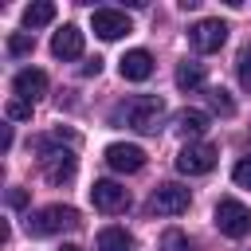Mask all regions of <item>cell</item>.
Listing matches in <instances>:
<instances>
[{
  "instance_id": "cell-1",
  "label": "cell",
  "mask_w": 251,
  "mask_h": 251,
  "mask_svg": "<svg viewBox=\"0 0 251 251\" xmlns=\"http://www.w3.org/2000/svg\"><path fill=\"white\" fill-rule=\"evenodd\" d=\"M59 141H63V133H51V137H39V141H35L43 176H47L51 184H67V180L75 176V169H78L75 153H71V149H59Z\"/></svg>"
},
{
  "instance_id": "cell-2",
  "label": "cell",
  "mask_w": 251,
  "mask_h": 251,
  "mask_svg": "<svg viewBox=\"0 0 251 251\" xmlns=\"http://www.w3.org/2000/svg\"><path fill=\"white\" fill-rule=\"evenodd\" d=\"M118 118H126V126L137 129V133H157L161 122H165V102L157 94H137L118 110Z\"/></svg>"
},
{
  "instance_id": "cell-3",
  "label": "cell",
  "mask_w": 251,
  "mask_h": 251,
  "mask_svg": "<svg viewBox=\"0 0 251 251\" xmlns=\"http://www.w3.org/2000/svg\"><path fill=\"white\" fill-rule=\"evenodd\" d=\"M82 220H78V212L75 208H67V204H47V208H39V212H31L27 216V235H59V231H71V227H78Z\"/></svg>"
},
{
  "instance_id": "cell-4",
  "label": "cell",
  "mask_w": 251,
  "mask_h": 251,
  "mask_svg": "<svg viewBox=\"0 0 251 251\" xmlns=\"http://www.w3.org/2000/svg\"><path fill=\"white\" fill-rule=\"evenodd\" d=\"M216 227H220L227 239H243V235L251 231V208L239 204V200H231V196H224V200L216 204Z\"/></svg>"
},
{
  "instance_id": "cell-5",
  "label": "cell",
  "mask_w": 251,
  "mask_h": 251,
  "mask_svg": "<svg viewBox=\"0 0 251 251\" xmlns=\"http://www.w3.org/2000/svg\"><path fill=\"white\" fill-rule=\"evenodd\" d=\"M216 161H220V149L208 145V141H188V145L176 153V169L188 173V176H204V173H212Z\"/></svg>"
},
{
  "instance_id": "cell-6",
  "label": "cell",
  "mask_w": 251,
  "mask_h": 251,
  "mask_svg": "<svg viewBox=\"0 0 251 251\" xmlns=\"http://www.w3.org/2000/svg\"><path fill=\"white\" fill-rule=\"evenodd\" d=\"M188 204H192V192L184 184H157L149 196L153 216H180V212H188Z\"/></svg>"
},
{
  "instance_id": "cell-7",
  "label": "cell",
  "mask_w": 251,
  "mask_h": 251,
  "mask_svg": "<svg viewBox=\"0 0 251 251\" xmlns=\"http://www.w3.org/2000/svg\"><path fill=\"white\" fill-rule=\"evenodd\" d=\"M224 39H227V24H224V20H196V24L188 27V43H192L200 55L220 51Z\"/></svg>"
},
{
  "instance_id": "cell-8",
  "label": "cell",
  "mask_w": 251,
  "mask_h": 251,
  "mask_svg": "<svg viewBox=\"0 0 251 251\" xmlns=\"http://www.w3.org/2000/svg\"><path fill=\"white\" fill-rule=\"evenodd\" d=\"M90 27H94V35H98V39H122V35H129V31H133L129 16H126V12H118V8H94Z\"/></svg>"
},
{
  "instance_id": "cell-9",
  "label": "cell",
  "mask_w": 251,
  "mask_h": 251,
  "mask_svg": "<svg viewBox=\"0 0 251 251\" xmlns=\"http://www.w3.org/2000/svg\"><path fill=\"white\" fill-rule=\"evenodd\" d=\"M90 200L98 212H122V208H129V188H122L118 180H94Z\"/></svg>"
},
{
  "instance_id": "cell-10",
  "label": "cell",
  "mask_w": 251,
  "mask_h": 251,
  "mask_svg": "<svg viewBox=\"0 0 251 251\" xmlns=\"http://www.w3.org/2000/svg\"><path fill=\"white\" fill-rule=\"evenodd\" d=\"M106 165H110L114 173H137V169L145 165V149H141V145L114 141V145L106 149Z\"/></svg>"
},
{
  "instance_id": "cell-11",
  "label": "cell",
  "mask_w": 251,
  "mask_h": 251,
  "mask_svg": "<svg viewBox=\"0 0 251 251\" xmlns=\"http://www.w3.org/2000/svg\"><path fill=\"white\" fill-rule=\"evenodd\" d=\"M51 55L63 59V63H67V59H78V55H82V31H78L75 24H63V27L51 35Z\"/></svg>"
},
{
  "instance_id": "cell-12",
  "label": "cell",
  "mask_w": 251,
  "mask_h": 251,
  "mask_svg": "<svg viewBox=\"0 0 251 251\" xmlns=\"http://www.w3.org/2000/svg\"><path fill=\"white\" fill-rule=\"evenodd\" d=\"M118 67H122V78H129V82H145V78L153 75V55L141 51V47H133V51H126V55L118 59Z\"/></svg>"
},
{
  "instance_id": "cell-13",
  "label": "cell",
  "mask_w": 251,
  "mask_h": 251,
  "mask_svg": "<svg viewBox=\"0 0 251 251\" xmlns=\"http://www.w3.org/2000/svg\"><path fill=\"white\" fill-rule=\"evenodd\" d=\"M12 90H16V98L35 102V98H43V94H47V75H43V71H35V67H27V71H20V75L12 78Z\"/></svg>"
},
{
  "instance_id": "cell-14",
  "label": "cell",
  "mask_w": 251,
  "mask_h": 251,
  "mask_svg": "<svg viewBox=\"0 0 251 251\" xmlns=\"http://www.w3.org/2000/svg\"><path fill=\"white\" fill-rule=\"evenodd\" d=\"M173 126H176V133H184V137H200L204 129H208V114L204 110H180L176 118H173Z\"/></svg>"
},
{
  "instance_id": "cell-15",
  "label": "cell",
  "mask_w": 251,
  "mask_h": 251,
  "mask_svg": "<svg viewBox=\"0 0 251 251\" xmlns=\"http://www.w3.org/2000/svg\"><path fill=\"white\" fill-rule=\"evenodd\" d=\"M98 251H133V235L126 227H102L98 239H94Z\"/></svg>"
},
{
  "instance_id": "cell-16",
  "label": "cell",
  "mask_w": 251,
  "mask_h": 251,
  "mask_svg": "<svg viewBox=\"0 0 251 251\" xmlns=\"http://www.w3.org/2000/svg\"><path fill=\"white\" fill-rule=\"evenodd\" d=\"M176 86H180V90H200V86H204V63L184 59V63L176 67Z\"/></svg>"
},
{
  "instance_id": "cell-17",
  "label": "cell",
  "mask_w": 251,
  "mask_h": 251,
  "mask_svg": "<svg viewBox=\"0 0 251 251\" xmlns=\"http://www.w3.org/2000/svg\"><path fill=\"white\" fill-rule=\"evenodd\" d=\"M51 20H55V4L51 0H35V4L24 8V27H43Z\"/></svg>"
},
{
  "instance_id": "cell-18",
  "label": "cell",
  "mask_w": 251,
  "mask_h": 251,
  "mask_svg": "<svg viewBox=\"0 0 251 251\" xmlns=\"http://www.w3.org/2000/svg\"><path fill=\"white\" fill-rule=\"evenodd\" d=\"M208 106H212L216 114H224V118L235 114V102H231V94H227L224 86H212V90H208Z\"/></svg>"
},
{
  "instance_id": "cell-19",
  "label": "cell",
  "mask_w": 251,
  "mask_h": 251,
  "mask_svg": "<svg viewBox=\"0 0 251 251\" xmlns=\"http://www.w3.org/2000/svg\"><path fill=\"white\" fill-rule=\"evenodd\" d=\"M8 51L12 55H31L35 51V35L31 31H12L8 35Z\"/></svg>"
},
{
  "instance_id": "cell-20",
  "label": "cell",
  "mask_w": 251,
  "mask_h": 251,
  "mask_svg": "<svg viewBox=\"0 0 251 251\" xmlns=\"http://www.w3.org/2000/svg\"><path fill=\"white\" fill-rule=\"evenodd\" d=\"M235 75H239V86L251 90V43L239 51V63H235Z\"/></svg>"
},
{
  "instance_id": "cell-21",
  "label": "cell",
  "mask_w": 251,
  "mask_h": 251,
  "mask_svg": "<svg viewBox=\"0 0 251 251\" xmlns=\"http://www.w3.org/2000/svg\"><path fill=\"white\" fill-rule=\"evenodd\" d=\"M161 247H165V251H192V243H188V235H180L176 227L161 235Z\"/></svg>"
},
{
  "instance_id": "cell-22",
  "label": "cell",
  "mask_w": 251,
  "mask_h": 251,
  "mask_svg": "<svg viewBox=\"0 0 251 251\" xmlns=\"http://www.w3.org/2000/svg\"><path fill=\"white\" fill-rule=\"evenodd\" d=\"M4 114H8L12 122H27V118H31V102H24V98H12V102L4 106Z\"/></svg>"
},
{
  "instance_id": "cell-23",
  "label": "cell",
  "mask_w": 251,
  "mask_h": 251,
  "mask_svg": "<svg viewBox=\"0 0 251 251\" xmlns=\"http://www.w3.org/2000/svg\"><path fill=\"white\" fill-rule=\"evenodd\" d=\"M231 176H235V184H239V188H251V157H243V161L231 169Z\"/></svg>"
},
{
  "instance_id": "cell-24",
  "label": "cell",
  "mask_w": 251,
  "mask_h": 251,
  "mask_svg": "<svg viewBox=\"0 0 251 251\" xmlns=\"http://www.w3.org/2000/svg\"><path fill=\"white\" fill-rule=\"evenodd\" d=\"M8 208H27V192L24 188H8Z\"/></svg>"
},
{
  "instance_id": "cell-25",
  "label": "cell",
  "mask_w": 251,
  "mask_h": 251,
  "mask_svg": "<svg viewBox=\"0 0 251 251\" xmlns=\"http://www.w3.org/2000/svg\"><path fill=\"white\" fill-rule=\"evenodd\" d=\"M98 71H102V59H98V55H94V59H86V63H82V75H98Z\"/></svg>"
},
{
  "instance_id": "cell-26",
  "label": "cell",
  "mask_w": 251,
  "mask_h": 251,
  "mask_svg": "<svg viewBox=\"0 0 251 251\" xmlns=\"http://www.w3.org/2000/svg\"><path fill=\"white\" fill-rule=\"evenodd\" d=\"M63 251H82V247L78 243H63Z\"/></svg>"
}]
</instances>
